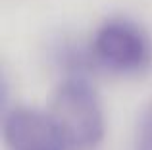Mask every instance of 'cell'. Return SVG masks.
Listing matches in <instances>:
<instances>
[{
	"instance_id": "2",
	"label": "cell",
	"mask_w": 152,
	"mask_h": 150,
	"mask_svg": "<svg viewBox=\"0 0 152 150\" xmlns=\"http://www.w3.org/2000/svg\"><path fill=\"white\" fill-rule=\"evenodd\" d=\"M96 71L112 75H141L152 66V37L141 21L129 15H108L89 41Z\"/></svg>"
},
{
	"instance_id": "1",
	"label": "cell",
	"mask_w": 152,
	"mask_h": 150,
	"mask_svg": "<svg viewBox=\"0 0 152 150\" xmlns=\"http://www.w3.org/2000/svg\"><path fill=\"white\" fill-rule=\"evenodd\" d=\"M67 150H96L106 135V117L96 89L87 77H62L46 110Z\"/></svg>"
},
{
	"instance_id": "3",
	"label": "cell",
	"mask_w": 152,
	"mask_h": 150,
	"mask_svg": "<svg viewBox=\"0 0 152 150\" xmlns=\"http://www.w3.org/2000/svg\"><path fill=\"white\" fill-rule=\"evenodd\" d=\"M2 141L6 150H67L50 114L29 106L4 112Z\"/></svg>"
},
{
	"instance_id": "4",
	"label": "cell",
	"mask_w": 152,
	"mask_h": 150,
	"mask_svg": "<svg viewBox=\"0 0 152 150\" xmlns=\"http://www.w3.org/2000/svg\"><path fill=\"white\" fill-rule=\"evenodd\" d=\"M133 150H152V98L139 112L133 135Z\"/></svg>"
}]
</instances>
